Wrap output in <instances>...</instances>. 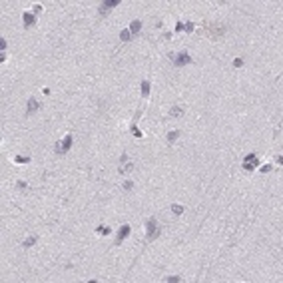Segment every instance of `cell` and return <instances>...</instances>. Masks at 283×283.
Here are the masks:
<instances>
[{
	"label": "cell",
	"mask_w": 283,
	"mask_h": 283,
	"mask_svg": "<svg viewBox=\"0 0 283 283\" xmlns=\"http://www.w3.org/2000/svg\"><path fill=\"white\" fill-rule=\"evenodd\" d=\"M158 235H159V225L155 221V218H150L146 221V237H148V241H154Z\"/></svg>",
	"instance_id": "1"
},
{
	"label": "cell",
	"mask_w": 283,
	"mask_h": 283,
	"mask_svg": "<svg viewBox=\"0 0 283 283\" xmlns=\"http://www.w3.org/2000/svg\"><path fill=\"white\" fill-rule=\"evenodd\" d=\"M169 60L173 62V66H177V68H182V66H186V64H190L191 62V56H190V52H177V54H169Z\"/></svg>",
	"instance_id": "2"
},
{
	"label": "cell",
	"mask_w": 283,
	"mask_h": 283,
	"mask_svg": "<svg viewBox=\"0 0 283 283\" xmlns=\"http://www.w3.org/2000/svg\"><path fill=\"white\" fill-rule=\"evenodd\" d=\"M72 144H74V138L68 134V136H66V138H64L62 142H58V144L54 146V152L58 154V155H60V154H66L70 148H72Z\"/></svg>",
	"instance_id": "3"
},
{
	"label": "cell",
	"mask_w": 283,
	"mask_h": 283,
	"mask_svg": "<svg viewBox=\"0 0 283 283\" xmlns=\"http://www.w3.org/2000/svg\"><path fill=\"white\" fill-rule=\"evenodd\" d=\"M257 166H259V158L255 154H247L243 158V169H245V172H253Z\"/></svg>",
	"instance_id": "4"
},
{
	"label": "cell",
	"mask_w": 283,
	"mask_h": 283,
	"mask_svg": "<svg viewBox=\"0 0 283 283\" xmlns=\"http://www.w3.org/2000/svg\"><path fill=\"white\" fill-rule=\"evenodd\" d=\"M130 231H132V227H130V225H128V223H126V225H122V227H120V229H118V237H116V245H120L122 241H124V239H126V237H128V235H130Z\"/></svg>",
	"instance_id": "5"
},
{
	"label": "cell",
	"mask_w": 283,
	"mask_h": 283,
	"mask_svg": "<svg viewBox=\"0 0 283 283\" xmlns=\"http://www.w3.org/2000/svg\"><path fill=\"white\" fill-rule=\"evenodd\" d=\"M205 28H209V36L211 38H219V36H223V32H225V28L223 26H213V24H205Z\"/></svg>",
	"instance_id": "6"
},
{
	"label": "cell",
	"mask_w": 283,
	"mask_h": 283,
	"mask_svg": "<svg viewBox=\"0 0 283 283\" xmlns=\"http://www.w3.org/2000/svg\"><path fill=\"white\" fill-rule=\"evenodd\" d=\"M118 4H120V0H104L100 4V14H106L108 10H112V8H116Z\"/></svg>",
	"instance_id": "7"
},
{
	"label": "cell",
	"mask_w": 283,
	"mask_h": 283,
	"mask_svg": "<svg viewBox=\"0 0 283 283\" xmlns=\"http://www.w3.org/2000/svg\"><path fill=\"white\" fill-rule=\"evenodd\" d=\"M40 108V104H38V100L36 98H30V100L26 102V110H28V114H34L36 110Z\"/></svg>",
	"instance_id": "8"
},
{
	"label": "cell",
	"mask_w": 283,
	"mask_h": 283,
	"mask_svg": "<svg viewBox=\"0 0 283 283\" xmlns=\"http://www.w3.org/2000/svg\"><path fill=\"white\" fill-rule=\"evenodd\" d=\"M130 34L132 36H136V34H140V30H142V20H132V24H130Z\"/></svg>",
	"instance_id": "9"
},
{
	"label": "cell",
	"mask_w": 283,
	"mask_h": 283,
	"mask_svg": "<svg viewBox=\"0 0 283 283\" xmlns=\"http://www.w3.org/2000/svg\"><path fill=\"white\" fill-rule=\"evenodd\" d=\"M22 18H24V28H26V30L34 24V14H32V12H24V14H22Z\"/></svg>",
	"instance_id": "10"
},
{
	"label": "cell",
	"mask_w": 283,
	"mask_h": 283,
	"mask_svg": "<svg viewBox=\"0 0 283 283\" xmlns=\"http://www.w3.org/2000/svg\"><path fill=\"white\" fill-rule=\"evenodd\" d=\"M182 116H183V108H180V106H173L169 110V118H182Z\"/></svg>",
	"instance_id": "11"
},
{
	"label": "cell",
	"mask_w": 283,
	"mask_h": 283,
	"mask_svg": "<svg viewBox=\"0 0 283 283\" xmlns=\"http://www.w3.org/2000/svg\"><path fill=\"white\" fill-rule=\"evenodd\" d=\"M142 96H144V98L150 96V82H148V80H144V82H142Z\"/></svg>",
	"instance_id": "12"
},
{
	"label": "cell",
	"mask_w": 283,
	"mask_h": 283,
	"mask_svg": "<svg viewBox=\"0 0 283 283\" xmlns=\"http://www.w3.org/2000/svg\"><path fill=\"white\" fill-rule=\"evenodd\" d=\"M120 40H122V42H128V40H132V34H130V30H128V28L120 32Z\"/></svg>",
	"instance_id": "13"
},
{
	"label": "cell",
	"mask_w": 283,
	"mask_h": 283,
	"mask_svg": "<svg viewBox=\"0 0 283 283\" xmlns=\"http://www.w3.org/2000/svg\"><path fill=\"white\" fill-rule=\"evenodd\" d=\"M177 138H180V132H177V130H173V132H169V134H168V142H169V144H173Z\"/></svg>",
	"instance_id": "14"
},
{
	"label": "cell",
	"mask_w": 283,
	"mask_h": 283,
	"mask_svg": "<svg viewBox=\"0 0 283 283\" xmlns=\"http://www.w3.org/2000/svg\"><path fill=\"white\" fill-rule=\"evenodd\" d=\"M172 211H173L176 215H182V213H183V205H180V204H173V205H172Z\"/></svg>",
	"instance_id": "15"
},
{
	"label": "cell",
	"mask_w": 283,
	"mask_h": 283,
	"mask_svg": "<svg viewBox=\"0 0 283 283\" xmlns=\"http://www.w3.org/2000/svg\"><path fill=\"white\" fill-rule=\"evenodd\" d=\"M166 281H168V283H180V281H182V277H180V275H168V277H166Z\"/></svg>",
	"instance_id": "16"
},
{
	"label": "cell",
	"mask_w": 283,
	"mask_h": 283,
	"mask_svg": "<svg viewBox=\"0 0 283 283\" xmlns=\"http://www.w3.org/2000/svg\"><path fill=\"white\" fill-rule=\"evenodd\" d=\"M14 162H16V164H28V162H30V158H26V155H16Z\"/></svg>",
	"instance_id": "17"
},
{
	"label": "cell",
	"mask_w": 283,
	"mask_h": 283,
	"mask_svg": "<svg viewBox=\"0 0 283 283\" xmlns=\"http://www.w3.org/2000/svg\"><path fill=\"white\" fill-rule=\"evenodd\" d=\"M98 233L100 235H110V227H108V225H100V227H98Z\"/></svg>",
	"instance_id": "18"
},
{
	"label": "cell",
	"mask_w": 283,
	"mask_h": 283,
	"mask_svg": "<svg viewBox=\"0 0 283 283\" xmlns=\"http://www.w3.org/2000/svg\"><path fill=\"white\" fill-rule=\"evenodd\" d=\"M34 243H36V237H28V239H26V241L22 243V245H24V249H28V247H32Z\"/></svg>",
	"instance_id": "19"
},
{
	"label": "cell",
	"mask_w": 283,
	"mask_h": 283,
	"mask_svg": "<svg viewBox=\"0 0 283 283\" xmlns=\"http://www.w3.org/2000/svg\"><path fill=\"white\" fill-rule=\"evenodd\" d=\"M193 28H195V26H193V22H187V24H183V30H186V32H193Z\"/></svg>",
	"instance_id": "20"
},
{
	"label": "cell",
	"mask_w": 283,
	"mask_h": 283,
	"mask_svg": "<svg viewBox=\"0 0 283 283\" xmlns=\"http://www.w3.org/2000/svg\"><path fill=\"white\" fill-rule=\"evenodd\" d=\"M233 66H235V68H241V66H243V58H235V60H233Z\"/></svg>",
	"instance_id": "21"
},
{
	"label": "cell",
	"mask_w": 283,
	"mask_h": 283,
	"mask_svg": "<svg viewBox=\"0 0 283 283\" xmlns=\"http://www.w3.org/2000/svg\"><path fill=\"white\" fill-rule=\"evenodd\" d=\"M132 134H134L136 138H142V132H140L138 128H136V126H132Z\"/></svg>",
	"instance_id": "22"
},
{
	"label": "cell",
	"mask_w": 283,
	"mask_h": 283,
	"mask_svg": "<svg viewBox=\"0 0 283 283\" xmlns=\"http://www.w3.org/2000/svg\"><path fill=\"white\" fill-rule=\"evenodd\" d=\"M132 187H134V182H124V190L126 191H130Z\"/></svg>",
	"instance_id": "23"
},
{
	"label": "cell",
	"mask_w": 283,
	"mask_h": 283,
	"mask_svg": "<svg viewBox=\"0 0 283 283\" xmlns=\"http://www.w3.org/2000/svg\"><path fill=\"white\" fill-rule=\"evenodd\" d=\"M271 172V166H269V164H267V166H263L261 168V173H269Z\"/></svg>",
	"instance_id": "24"
},
{
	"label": "cell",
	"mask_w": 283,
	"mask_h": 283,
	"mask_svg": "<svg viewBox=\"0 0 283 283\" xmlns=\"http://www.w3.org/2000/svg\"><path fill=\"white\" fill-rule=\"evenodd\" d=\"M0 50H6V40H4V38H0Z\"/></svg>",
	"instance_id": "25"
},
{
	"label": "cell",
	"mask_w": 283,
	"mask_h": 283,
	"mask_svg": "<svg viewBox=\"0 0 283 283\" xmlns=\"http://www.w3.org/2000/svg\"><path fill=\"white\" fill-rule=\"evenodd\" d=\"M183 30V24H182V22H177V24H176V32H182Z\"/></svg>",
	"instance_id": "26"
}]
</instances>
